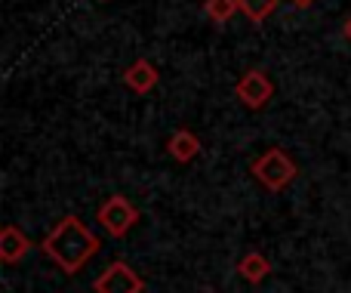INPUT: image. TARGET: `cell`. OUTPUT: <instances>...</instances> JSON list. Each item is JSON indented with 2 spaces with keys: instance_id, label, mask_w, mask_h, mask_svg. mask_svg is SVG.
Returning <instances> with one entry per match:
<instances>
[{
  "instance_id": "cell-3",
  "label": "cell",
  "mask_w": 351,
  "mask_h": 293,
  "mask_svg": "<svg viewBox=\"0 0 351 293\" xmlns=\"http://www.w3.org/2000/svg\"><path fill=\"white\" fill-rule=\"evenodd\" d=\"M96 216H99L102 228L111 235V238H123V235L139 222V210H136V204L130 201V198H123V195L105 198L102 207L96 210Z\"/></svg>"
},
{
  "instance_id": "cell-6",
  "label": "cell",
  "mask_w": 351,
  "mask_h": 293,
  "mask_svg": "<svg viewBox=\"0 0 351 293\" xmlns=\"http://www.w3.org/2000/svg\"><path fill=\"white\" fill-rule=\"evenodd\" d=\"M31 250V238L19 226H3L0 228V259L6 266H16L19 259H25Z\"/></svg>"
},
{
  "instance_id": "cell-4",
  "label": "cell",
  "mask_w": 351,
  "mask_h": 293,
  "mask_svg": "<svg viewBox=\"0 0 351 293\" xmlns=\"http://www.w3.org/2000/svg\"><path fill=\"white\" fill-rule=\"evenodd\" d=\"M234 96L241 99V105L259 111V108H265V105L271 102L274 84H271V78H268L262 68H250V71L241 74V80L234 84Z\"/></svg>"
},
{
  "instance_id": "cell-13",
  "label": "cell",
  "mask_w": 351,
  "mask_h": 293,
  "mask_svg": "<svg viewBox=\"0 0 351 293\" xmlns=\"http://www.w3.org/2000/svg\"><path fill=\"white\" fill-rule=\"evenodd\" d=\"M342 31H346V37H348V40H351V16H348V22H346V25H342Z\"/></svg>"
},
{
  "instance_id": "cell-9",
  "label": "cell",
  "mask_w": 351,
  "mask_h": 293,
  "mask_svg": "<svg viewBox=\"0 0 351 293\" xmlns=\"http://www.w3.org/2000/svg\"><path fill=\"white\" fill-rule=\"evenodd\" d=\"M237 272H241V278L247 284H262L268 275H271V263H268L265 253L253 250V253H247V257L237 263Z\"/></svg>"
},
{
  "instance_id": "cell-12",
  "label": "cell",
  "mask_w": 351,
  "mask_h": 293,
  "mask_svg": "<svg viewBox=\"0 0 351 293\" xmlns=\"http://www.w3.org/2000/svg\"><path fill=\"white\" fill-rule=\"evenodd\" d=\"M315 0H293V6H299V10H305V6H311Z\"/></svg>"
},
{
  "instance_id": "cell-14",
  "label": "cell",
  "mask_w": 351,
  "mask_h": 293,
  "mask_svg": "<svg viewBox=\"0 0 351 293\" xmlns=\"http://www.w3.org/2000/svg\"><path fill=\"white\" fill-rule=\"evenodd\" d=\"M204 293H216V290H204Z\"/></svg>"
},
{
  "instance_id": "cell-1",
  "label": "cell",
  "mask_w": 351,
  "mask_h": 293,
  "mask_svg": "<svg viewBox=\"0 0 351 293\" xmlns=\"http://www.w3.org/2000/svg\"><path fill=\"white\" fill-rule=\"evenodd\" d=\"M99 247H102V241L84 226L80 216H62L53 226V232L40 241L43 257L53 259L65 275H77L99 253Z\"/></svg>"
},
{
  "instance_id": "cell-5",
  "label": "cell",
  "mask_w": 351,
  "mask_h": 293,
  "mask_svg": "<svg viewBox=\"0 0 351 293\" xmlns=\"http://www.w3.org/2000/svg\"><path fill=\"white\" fill-rule=\"evenodd\" d=\"M145 290V281L130 269L127 263H111L102 275L93 281V293H142Z\"/></svg>"
},
{
  "instance_id": "cell-11",
  "label": "cell",
  "mask_w": 351,
  "mask_h": 293,
  "mask_svg": "<svg viewBox=\"0 0 351 293\" xmlns=\"http://www.w3.org/2000/svg\"><path fill=\"white\" fill-rule=\"evenodd\" d=\"M274 6H278V0H241V12L253 25L265 22V19L274 12Z\"/></svg>"
},
{
  "instance_id": "cell-8",
  "label": "cell",
  "mask_w": 351,
  "mask_h": 293,
  "mask_svg": "<svg viewBox=\"0 0 351 293\" xmlns=\"http://www.w3.org/2000/svg\"><path fill=\"white\" fill-rule=\"evenodd\" d=\"M167 154L173 161H179V164H188V161H194L200 154V139L185 127L176 130L170 139H167Z\"/></svg>"
},
{
  "instance_id": "cell-7",
  "label": "cell",
  "mask_w": 351,
  "mask_h": 293,
  "mask_svg": "<svg viewBox=\"0 0 351 293\" xmlns=\"http://www.w3.org/2000/svg\"><path fill=\"white\" fill-rule=\"evenodd\" d=\"M158 80H160L158 68H154V62H148V59H136L133 65L123 71V84H127L133 93H139V96L152 93L154 86H158Z\"/></svg>"
},
{
  "instance_id": "cell-10",
  "label": "cell",
  "mask_w": 351,
  "mask_h": 293,
  "mask_svg": "<svg viewBox=\"0 0 351 293\" xmlns=\"http://www.w3.org/2000/svg\"><path fill=\"white\" fill-rule=\"evenodd\" d=\"M204 12L210 22H228L234 12H241V0H206L204 3Z\"/></svg>"
},
{
  "instance_id": "cell-2",
  "label": "cell",
  "mask_w": 351,
  "mask_h": 293,
  "mask_svg": "<svg viewBox=\"0 0 351 293\" xmlns=\"http://www.w3.org/2000/svg\"><path fill=\"white\" fill-rule=\"evenodd\" d=\"M250 173H253L256 183L265 185L268 191H280L296 179L299 170L284 148H268V152H262L259 158L250 164Z\"/></svg>"
}]
</instances>
